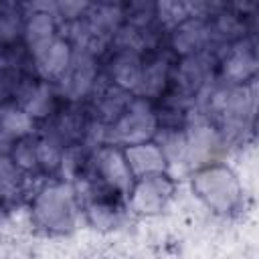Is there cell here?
Masks as SVG:
<instances>
[{"instance_id": "obj_15", "label": "cell", "mask_w": 259, "mask_h": 259, "mask_svg": "<svg viewBox=\"0 0 259 259\" xmlns=\"http://www.w3.org/2000/svg\"><path fill=\"white\" fill-rule=\"evenodd\" d=\"M10 160H12L22 172L36 168V166H38V160H36V142H34L32 138H28V136L18 138V140L14 142Z\"/></svg>"}, {"instance_id": "obj_14", "label": "cell", "mask_w": 259, "mask_h": 259, "mask_svg": "<svg viewBox=\"0 0 259 259\" xmlns=\"http://www.w3.org/2000/svg\"><path fill=\"white\" fill-rule=\"evenodd\" d=\"M22 170L8 158V156H0V198L8 200L14 194H18L20 190V178Z\"/></svg>"}, {"instance_id": "obj_10", "label": "cell", "mask_w": 259, "mask_h": 259, "mask_svg": "<svg viewBox=\"0 0 259 259\" xmlns=\"http://www.w3.org/2000/svg\"><path fill=\"white\" fill-rule=\"evenodd\" d=\"M130 101H132V95L125 89H121L117 85H111V87H107V89H103L99 93L97 113H99V117L103 121L113 123L125 111V107L130 105Z\"/></svg>"}, {"instance_id": "obj_1", "label": "cell", "mask_w": 259, "mask_h": 259, "mask_svg": "<svg viewBox=\"0 0 259 259\" xmlns=\"http://www.w3.org/2000/svg\"><path fill=\"white\" fill-rule=\"evenodd\" d=\"M34 219L47 231L65 233L75 221V196L65 184H53L38 192L32 206Z\"/></svg>"}, {"instance_id": "obj_13", "label": "cell", "mask_w": 259, "mask_h": 259, "mask_svg": "<svg viewBox=\"0 0 259 259\" xmlns=\"http://www.w3.org/2000/svg\"><path fill=\"white\" fill-rule=\"evenodd\" d=\"M20 32H24V20L18 8L12 4H0V40L10 45Z\"/></svg>"}, {"instance_id": "obj_9", "label": "cell", "mask_w": 259, "mask_h": 259, "mask_svg": "<svg viewBox=\"0 0 259 259\" xmlns=\"http://www.w3.org/2000/svg\"><path fill=\"white\" fill-rule=\"evenodd\" d=\"M142 59L138 53L134 51H121L117 53L113 67H111V77H113V85L130 91V89H138L140 87V79H142Z\"/></svg>"}, {"instance_id": "obj_6", "label": "cell", "mask_w": 259, "mask_h": 259, "mask_svg": "<svg viewBox=\"0 0 259 259\" xmlns=\"http://www.w3.org/2000/svg\"><path fill=\"white\" fill-rule=\"evenodd\" d=\"M127 166L134 174V178H142L148 174H160L166 168V154L162 146L154 142H144L136 146H127L123 150Z\"/></svg>"}, {"instance_id": "obj_3", "label": "cell", "mask_w": 259, "mask_h": 259, "mask_svg": "<svg viewBox=\"0 0 259 259\" xmlns=\"http://www.w3.org/2000/svg\"><path fill=\"white\" fill-rule=\"evenodd\" d=\"M158 119L152 107L144 99H132L125 111L111 123V130L115 134V140L123 142L125 146H136L150 142V138L156 134Z\"/></svg>"}, {"instance_id": "obj_8", "label": "cell", "mask_w": 259, "mask_h": 259, "mask_svg": "<svg viewBox=\"0 0 259 259\" xmlns=\"http://www.w3.org/2000/svg\"><path fill=\"white\" fill-rule=\"evenodd\" d=\"M210 36V26H206L198 18H186L180 24H176L174 30V49L180 51L182 55H196L208 40Z\"/></svg>"}, {"instance_id": "obj_2", "label": "cell", "mask_w": 259, "mask_h": 259, "mask_svg": "<svg viewBox=\"0 0 259 259\" xmlns=\"http://www.w3.org/2000/svg\"><path fill=\"white\" fill-rule=\"evenodd\" d=\"M192 188L210 208L219 212L231 210L239 200V184L231 170L223 166H208L196 172Z\"/></svg>"}, {"instance_id": "obj_7", "label": "cell", "mask_w": 259, "mask_h": 259, "mask_svg": "<svg viewBox=\"0 0 259 259\" xmlns=\"http://www.w3.org/2000/svg\"><path fill=\"white\" fill-rule=\"evenodd\" d=\"M34 61H36V67L42 71V75H47V77L63 75L73 61L71 45L65 38L55 36L47 47H42L40 51L34 53Z\"/></svg>"}, {"instance_id": "obj_12", "label": "cell", "mask_w": 259, "mask_h": 259, "mask_svg": "<svg viewBox=\"0 0 259 259\" xmlns=\"http://www.w3.org/2000/svg\"><path fill=\"white\" fill-rule=\"evenodd\" d=\"M168 81V63L164 59H156L150 65H144L142 69V79H140V91L144 95L156 97Z\"/></svg>"}, {"instance_id": "obj_4", "label": "cell", "mask_w": 259, "mask_h": 259, "mask_svg": "<svg viewBox=\"0 0 259 259\" xmlns=\"http://www.w3.org/2000/svg\"><path fill=\"white\" fill-rule=\"evenodd\" d=\"M93 168H95V176L99 178V184L119 192V194H127L132 184H134V174L127 166L125 154L123 150L115 148V146H101L95 152L93 158Z\"/></svg>"}, {"instance_id": "obj_11", "label": "cell", "mask_w": 259, "mask_h": 259, "mask_svg": "<svg viewBox=\"0 0 259 259\" xmlns=\"http://www.w3.org/2000/svg\"><path fill=\"white\" fill-rule=\"evenodd\" d=\"M255 71V53L251 47L243 49V42L233 47L229 59L225 61V73H229L231 79L243 81Z\"/></svg>"}, {"instance_id": "obj_5", "label": "cell", "mask_w": 259, "mask_h": 259, "mask_svg": "<svg viewBox=\"0 0 259 259\" xmlns=\"http://www.w3.org/2000/svg\"><path fill=\"white\" fill-rule=\"evenodd\" d=\"M174 190L172 180L166 174H148L138 178L130 188V204L142 214H154L162 210Z\"/></svg>"}]
</instances>
